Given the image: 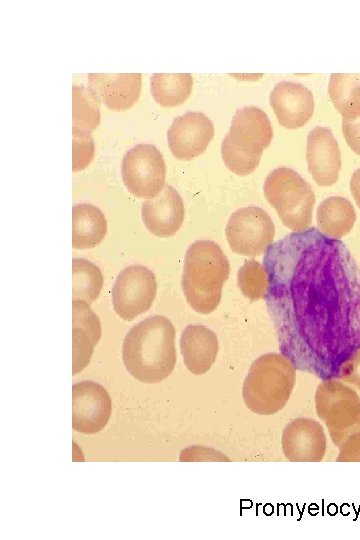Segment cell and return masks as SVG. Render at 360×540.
Returning <instances> with one entry per match:
<instances>
[{"label": "cell", "mask_w": 360, "mask_h": 540, "mask_svg": "<svg viewBox=\"0 0 360 540\" xmlns=\"http://www.w3.org/2000/svg\"><path fill=\"white\" fill-rule=\"evenodd\" d=\"M265 296L281 354L295 369L338 378L360 349V266L345 244L315 227L271 244Z\"/></svg>", "instance_id": "1"}, {"label": "cell", "mask_w": 360, "mask_h": 540, "mask_svg": "<svg viewBox=\"0 0 360 540\" xmlns=\"http://www.w3.org/2000/svg\"><path fill=\"white\" fill-rule=\"evenodd\" d=\"M175 328L162 316L148 317L126 334L122 359L126 370L144 383L166 379L176 364Z\"/></svg>", "instance_id": "2"}, {"label": "cell", "mask_w": 360, "mask_h": 540, "mask_svg": "<svg viewBox=\"0 0 360 540\" xmlns=\"http://www.w3.org/2000/svg\"><path fill=\"white\" fill-rule=\"evenodd\" d=\"M229 273V261L218 244L211 240L191 244L185 255L181 285L192 309L202 314L216 310Z\"/></svg>", "instance_id": "3"}, {"label": "cell", "mask_w": 360, "mask_h": 540, "mask_svg": "<svg viewBox=\"0 0 360 540\" xmlns=\"http://www.w3.org/2000/svg\"><path fill=\"white\" fill-rule=\"evenodd\" d=\"M295 381V368L282 354H263L251 364L243 381V401L255 414H276L288 402Z\"/></svg>", "instance_id": "4"}, {"label": "cell", "mask_w": 360, "mask_h": 540, "mask_svg": "<svg viewBox=\"0 0 360 540\" xmlns=\"http://www.w3.org/2000/svg\"><path fill=\"white\" fill-rule=\"evenodd\" d=\"M272 137L271 122L263 110L255 106L238 109L221 143L224 164L237 175L252 173Z\"/></svg>", "instance_id": "5"}, {"label": "cell", "mask_w": 360, "mask_h": 540, "mask_svg": "<svg viewBox=\"0 0 360 540\" xmlns=\"http://www.w3.org/2000/svg\"><path fill=\"white\" fill-rule=\"evenodd\" d=\"M263 190L286 227L294 231L309 227L315 194L311 185L296 171L288 167L274 169L268 174Z\"/></svg>", "instance_id": "6"}, {"label": "cell", "mask_w": 360, "mask_h": 540, "mask_svg": "<svg viewBox=\"0 0 360 540\" xmlns=\"http://www.w3.org/2000/svg\"><path fill=\"white\" fill-rule=\"evenodd\" d=\"M315 408L337 448L351 435L360 432V397L342 382L323 380L315 392Z\"/></svg>", "instance_id": "7"}, {"label": "cell", "mask_w": 360, "mask_h": 540, "mask_svg": "<svg viewBox=\"0 0 360 540\" xmlns=\"http://www.w3.org/2000/svg\"><path fill=\"white\" fill-rule=\"evenodd\" d=\"M225 234L231 250L237 254L256 257L272 244L275 227L262 208L248 206L232 213Z\"/></svg>", "instance_id": "8"}, {"label": "cell", "mask_w": 360, "mask_h": 540, "mask_svg": "<svg viewBox=\"0 0 360 540\" xmlns=\"http://www.w3.org/2000/svg\"><path fill=\"white\" fill-rule=\"evenodd\" d=\"M166 168L162 154L151 144H138L122 160V179L139 198H154L164 187Z\"/></svg>", "instance_id": "9"}, {"label": "cell", "mask_w": 360, "mask_h": 540, "mask_svg": "<svg viewBox=\"0 0 360 540\" xmlns=\"http://www.w3.org/2000/svg\"><path fill=\"white\" fill-rule=\"evenodd\" d=\"M157 291L154 273L145 266L131 265L117 276L112 288V302L116 314L132 321L150 309Z\"/></svg>", "instance_id": "10"}, {"label": "cell", "mask_w": 360, "mask_h": 540, "mask_svg": "<svg viewBox=\"0 0 360 540\" xmlns=\"http://www.w3.org/2000/svg\"><path fill=\"white\" fill-rule=\"evenodd\" d=\"M112 403L107 390L93 381L72 386V427L85 434L104 429L111 415Z\"/></svg>", "instance_id": "11"}, {"label": "cell", "mask_w": 360, "mask_h": 540, "mask_svg": "<svg viewBox=\"0 0 360 540\" xmlns=\"http://www.w3.org/2000/svg\"><path fill=\"white\" fill-rule=\"evenodd\" d=\"M214 137L212 121L201 112H187L176 117L167 132L173 156L188 161L201 155Z\"/></svg>", "instance_id": "12"}, {"label": "cell", "mask_w": 360, "mask_h": 540, "mask_svg": "<svg viewBox=\"0 0 360 540\" xmlns=\"http://www.w3.org/2000/svg\"><path fill=\"white\" fill-rule=\"evenodd\" d=\"M282 451L291 462H319L326 452L323 426L311 418H296L282 432Z\"/></svg>", "instance_id": "13"}, {"label": "cell", "mask_w": 360, "mask_h": 540, "mask_svg": "<svg viewBox=\"0 0 360 540\" xmlns=\"http://www.w3.org/2000/svg\"><path fill=\"white\" fill-rule=\"evenodd\" d=\"M306 159L308 170L318 185L331 186L338 181L341 153L329 128L316 126L309 132Z\"/></svg>", "instance_id": "14"}, {"label": "cell", "mask_w": 360, "mask_h": 540, "mask_svg": "<svg viewBox=\"0 0 360 540\" xmlns=\"http://www.w3.org/2000/svg\"><path fill=\"white\" fill-rule=\"evenodd\" d=\"M269 102L281 126L297 129L312 117L314 100L312 92L304 85L291 81L276 84Z\"/></svg>", "instance_id": "15"}, {"label": "cell", "mask_w": 360, "mask_h": 540, "mask_svg": "<svg viewBox=\"0 0 360 540\" xmlns=\"http://www.w3.org/2000/svg\"><path fill=\"white\" fill-rule=\"evenodd\" d=\"M145 227L162 238L174 235L181 227L185 208L179 193L170 185H164L154 198L146 200L141 208Z\"/></svg>", "instance_id": "16"}, {"label": "cell", "mask_w": 360, "mask_h": 540, "mask_svg": "<svg viewBox=\"0 0 360 540\" xmlns=\"http://www.w3.org/2000/svg\"><path fill=\"white\" fill-rule=\"evenodd\" d=\"M141 80L140 73H91L88 87L108 109L123 111L138 100Z\"/></svg>", "instance_id": "17"}, {"label": "cell", "mask_w": 360, "mask_h": 540, "mask_svg": "<svg viewBox=\"0 0 360 540\" xmlns=\"http://www.w3.org/2000/svg\"><path fill=\"white\" fill-rule=\"evenodd\" d=\"M72 309L73 375H76L89 364L101 336V325L89 304L72 300Z\"/></svg>", "instance_id": "18"}, {"label": "cell", "mask_w": 360, "mask_h": 540, "mask_svg": "<svg viewBox=\"0 0 360 540\" xmlns=\"http://www.w3.org/2000/svg\"><path fill=\"white\" fill-rule=\"evenodd\" d=\"M180 350L184 364L192 374H205L217 357V335L203 325H188L181 334Z\"/></svg>", "instance_id": "19"}, {"label": "cell", "mask_w": 360, "mask_h": 540, "mask_svg": "<svg viewBox=\"0 0 360 540\" xmlns=\"http://www.w3.org/2000/svg\"><path fill=\"white\" fill-rule=\"evenodd\" d=\"M72 225V246L75 249L97 246L107 232L104 214L91 204L81 203L73 206Z\"/></svg>", "instance_id": "20"}, {"label": "cell", "mask_w": 360, "mask_h": 540, "mask_svg": "<svg viewBox=\"0 0 360 540\" xmlns=\"http://www.w3.org/2000/svg\"><path fill=\"white\" fill-rule=\"evenodd\" d=\"M355 221L354 207L344 197H328L318 206L317 223L319 230L331 238H342L352 230Z\"/></svg>", "instance_id": "21"}, {"label": "cell", "mask_w": 360, "mask_h": 540, "mask_svg": "<svg viewBox=\"0 0 360 540\" xmlns=\"http://www.w3.org/2000/svg\"><path fill=\"white\" fill-rule=\"evenodd\" d=\"M328 94L343 118L360 117V73H332Z\"/></svg>", "instance_id": "22"}, {"label": "cell", "mask_w": 360, "mask_h": 540, "mask_svg": "<svg viewBox=\"0 0 360 540\" xmlns=\"http://www.w3.org/2000/svg\"><path fill=\"white\" fill-rule=\"evenodd\" d=\"M193 77L189 73H155L150 80L154 100L163 107L183 104L190 96Z\"/></svg>", "instance_id": "23"}, {"label": "cell", "mask_w": 360, "mask_h": 540, "mask_svg": "<svg viewBox=\"0 0 360 540\" xmlns=\"http://www.w3.org/2000/svg\"><path fill=\"white\" fill-rule=\"evenodd\" d=\"M72 274V300L92 304L97 299L103 286V276L100 269L90 261L73 258Z\"/></svg>", "instance_id": "24"}, {"label": "cell", "mask_w": 360, "mask_h": 540, "mask_svg": "<svg viewBox=\"0 0 360 540\" xmlns=\"http://www.w3.org/2000/svg\"><path fill=\"white\" fill-rule=\"evenodd\" d=\"M72 129L91 133L100 124V100L89 87H72Z\"/></svg>", "instance_id": "25"}, {"label": "cell", "mask_w": 360, "mask_h": 540, "mask_svg": "<svg viewBox=\"0 0 360 540\" xmlns=\"http://www.w3.org/2000/svg\"><path fill=\"white\" fill-rule=\"evenodd\" d=\"M237 283L242 294L248 299L254 301L265 298L268 278L264 265L255 260L246 261L238 270Z\"/></svg>", "instance_id": "26"}, {"label": "cell", "mask_w": 360, "mask_h": 540, "mask_svg": "<svg viewBox=\"0 0 360 540\" xmlns=\"http://www.w3.org/2000/svg\"><path fill=\"white\" fill-rule=\"evenodd\" d=\"M72 170L85 169L94 156V141L91 133L72 129Z\"/></svg>", "instance_id": "27"}, {"label": "cell", "mask_w": 360, "mask_h": 540, "mask_svg": "<svg viewBox=\"0 0 360 540\" xmlns=\"http://www.w3.org/2000/svg\"><path fill=\"white\" fill-rule=\"evenodd\" d=\"M338 378L360 390V349L342 364Z\"/></svg>", "instance_id": "28"}, {"label": "cell", "mask_w": 360, "mask_h": 540, "mask_svg": "<svg viewBox=\"0 0 360 540\" xmlns=\"http://www.w3.org/2000/svg\"><path fill=\"white\" fill-rule=\"evenodd\" d=\"M338 449L337 462H360V432L347 438Z\"/></svg>", "instance_id": "29"}, {"label": "cell", "mask_w": 360, "mask_h": 540, "mask_svg": "<svg viewBox=\"0 0 360 540\" xmlns=\"http://www.w3.org/2000/svg\"><path fill=\"white\" fill-rule=\"evenodd\" d=\"M342 132L351 150L360 155V117L342 118Z\"/></svg>", "instance_id": "30"}, {"label": "cell", "mask_w": 360, "mask_h": 540, "mask_svg": "<svg viewBox=\"0 0 360 540\" xmlns=\"http://www.w3.org/2000/svg\"><path fill=\"white\" fill-rule=\"evenodd\" d=\"M350 190L357 206L360 208V168L352 174Z\"/></svg>", "instance_id": "31"}]
</instances>
